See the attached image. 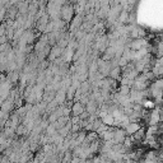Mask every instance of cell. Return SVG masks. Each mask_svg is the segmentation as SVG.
<instances>
[{
  "mask_svg": "<svg viewBox=\"0 0 163 163\" xmlns=\"http://www.w3.org/2000/svg\"><path fill=\"white\" fill-rule=\"evenodd\" d=\"M139 129H140V126H139L138 124H130V125L126 127V133L127 134H133V135H134V134H135Z\"/></svg>",
  "mask_w": 163,
  "mask_h": 163,
  "instance_id": "cell-1",
  "label": "cell"
}]
</instances>
